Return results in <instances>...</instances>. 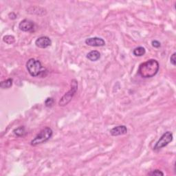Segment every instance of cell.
<instances>
[{"label": "cell", "instance_id": "cell-15", "mask_svg": "<svg viewBox=\"0 0 176 176\" xmlns=\"http://www.w3.org/2000/svg\"><path fill=\"white\" fill-rule=\"evenodd\" d=\"M54 104V99L52 98H47L45 100V105L47 107H51Z\"/></svg>", "mask_w": 176, "mask_h": 176}, {"label": "cell", "instance_id": "cell-7", "mask_svg": "<svg viewBox=\"0 0 176 176\" xmlns=\"http://www.w3.org/2000/svg\"><path fill=\"white\" fill-rule=\"evenodd\" d=\"M19 28L23 32H32L34 31L35 23L29 19H23L19 23Z\"/></svg>", "mask_w": 176, "mask_h": 176}, {"label": "cell", "instance_id": "cell-8", "mask_svg": "<svg viewBox=\"0 0 176 176\" xmlns=\"http://www.w3.org/2000/svg\"><path fill=\"white\" fill-rule=\"evenodd\" d=\"M35 45L40 48H46L52 45V41L48 37L43 36V37H39L35 41Z\"/></svg>", "mask_w": 176, "mask_h": 176}, {"label": "cell", "instance_id": "cell-3", "mask_svg": "<svg viewBox=\"0 0 176 176\" xmlns=\"http://www.w3.org/2000/svg\"><path fill=\"white\" fill-rule=\"evenodd\" d=\"M77 89H78V82H77L76 79L72 80L70 89L68 92H66V93L61 97L60 100L59 101V106L63 107L67 105L76 93Z\"/></svg>", "mask_w": 176, "mask_h": 176}, {"label": "cell", "instance_id": "cell-6", "mask_svg": "<svg viewBox=\"0 0 176 176\" xmlns=\"http://www.w3.org/2000/svg\"><path fill=\"white\" fill-rule=\"evenodd\" d=\"M85 43L92 47H101L105 46V41L100 37H90L85 40Z\"/></svg>", "mask_w": 176, "mask_h": 176}, {"label": "cell", "instance_id": "cell-19", "mask_svg": "<svg viewBox=\"0 0 176 176\" xmlns=\"http://www.w3.org/2000/svg\"><path fill=\"white\" fill-rule=\"evenodd\" d=\"M8 17L11 19H15L17 18V14L14 13H9Z\"/></svg>", "mask_w": 176, "mask_h": 176}, {"label": "cell", "instance_id": "cell-10", "mask_svg": "<svg viewBox=\"0 0 176 176\" xmlns=\"http://www.w3.org/2000/svg\"><path fill=\"white\" fill-rule=\"evenodd\" d=\"M87 58L91 61H96L100 58V53L97 50H92L88 54Z\"/></svg>", "mask_w": 176, "mask_h": 176}, {"label": "cell", "instance_id": "cell-16", "mask_svg": "<svg viewBox=\"0 0 176 176\" xmlns=\"http://www.w3.org/2000/svg\"><path fill=\"white\" fill-rule=\"evenodd\" d=\"M149 175H155V176H160V175H164V173H162V171H160V170L158 169H156V170H153V171L149 173Z\"/></svg>", "mask_w": 176, "mask_h": 176}, {"label": "cell", "instance_id": "cell-5", "mask_svg": "<svg viewBox=\"0 0 176 176\" xmlns=\"http://www.w3.org/2000/svg\"><path fill=\"white\" fill-rule=\"evenodd\" d=\"M173 133L171 132H166L163 135L160 137L158 141L155 145L153 149L154 150H159L160 149L166 147L168 145L170 142L173 141Z\"/></svg>", "mask_w": 176, "mask_h": 176}, {"label": "cell", "instance_id": "cell-4", "mask_svg": "<svg viewBox=\"0 0 176 176\" xmlns=\"http://www.w3.org/2000/svg\"><path fill=\"white\" fill-rule=\"evenodd\" d=\"M53 132L51 128L46 127L39 133L35 138L32 140L31 145L32 146H37L47 142L52 136Z\"/></svg>", "mask_w": 176, "mask_h": 176}, {"label": "cell", "instance_id": "cell-17", "mask_svg": "<svg viewBox=\"0 0 176 176\" xmlns=\"http://www.w3.org/2000/svg\"><path fill=\"white\" fill-rule=\"evenodd\" d=\"M175 55H176V53L174 52L173 55L171 56V57H170V62H171V63L174 65V66H175V63H176V59H175Z\"/></svg>", "mask_w": 176, "mask_h": 176}, {"label": "cell", "instance_id": "cell-11", "mask_svg": "<svg viewBox=\"0 0 176 176\" xmlns=\"http://www.w3.org/2000/svg\"><path fill=\"white\" fill-rule=\"evenodd\" d=\"M13 79H10V78L8 79L1 82V83H0V87H1L2 89H8L10 87H12V85H13Z\"/></svg>", "mask_w": 176, "mask_h": 176}, {"label": "cell", "instance_id": "cell-1", "mask_svg": "<svg viewBox=\"0 0 176 176\" xmlns=\"http://www.w3.org/2000/svg\"><path fill=\"white\" fill-rule=\"evenodd\" d=\"M159 63L155 59H149L142 63L138 68V74L142 78H151L156 75L159 70Z\"/></svg>", "mask_w": 176, "mask_h": 176}, {"label": "cell", "instance_id": "cell-2", "mask_svg": "<svg viewBox=\"0 0 176 176\" xmlns=\"http://www.w3.org/2000/svg\"><path fill=\"white\" fill-rule=\"evenodd\" d=\"M26 68L31 76L36 77L41 75L43 73L44 68L41 65L40 61L35 59H30L26 63Z\"/></svg>", "mask_w": 176, "mask_h": 176}, {"label": "cell", "instance_id": "cell-18", "mask_svg": "<svg viewBox=\"0 0 176 176\" xmlns=\"http://www.w3.org/2000/svg\"><path fill=\"white\" fill-rule=\"evenodd\" d=\"M151 44H152V46L154 47H156V48H158V47H160L161 46V43L159 42L158 41H157V40L152 41Z\"/></svg>", "mask_w": 176, "mask_h": 176}, {"label": "cell", "instance_id": "cell-13", "mask_svg": "<svg viewBox=\"0 0 176 176\" xmlns=\"http://www.w3.org/2000/svg\"><path fill=\"white\" fill-rule=\"evenodd\" d=\"M13 132H14V134H15L16 136H19V137L23 136L26 133L25 127H23V126H21L17 128V129H15L13 131Z\"/></svg>", "mask_w": 176, "mask_h": 176}, {"label": "cell", "instance_id": "cell-9", "mask_svg": "<svg viewBox=\"0 0 176 176\" xmlns=\"http://www.w3.org/2000/svg\"><path fill=\"white\" fill-rule=\"evenodd\" d=\"M110 133L113 136H118L125 135L127 133V128L125 125H119L116 126L110 130Z\"/></svg>", "mask_w": 176, "mask_h": 176}, {"label": "cell", "instance_id": "cell-12", "mask_svg": "<svg viewBox=\"0 0 176 176\" xmlns=\"http://www.w3.org/2000/svg\"><path fill=\"white\" fill-rule=\"evenodd\" d=\"M145 53H146L145 48L141 46L136 47L133 51V55H135L136 56H142L143 55H145Z\"/></svg>", "mask_w": 176, "mask_h": 176}, {"label": "cell", "instance_id": "cell-14", "mask_svg": "<svg viewBox=\"0 0 176 176\" xmlns=\"http://www.w3.org/2000/svg\"><path fill=\"white\" fill-rule=\"evenodd\" d=\"M3 41L7 44H13L15 41V39L13 35H6L3 37Z\"/></svg>", "mask_w": 176, "mask_h": 176}]
</instances>
